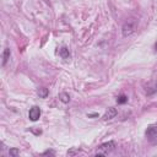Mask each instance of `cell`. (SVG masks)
I'll return each mask as SVG.
<instances>
[{
    "instance_id": "obj_1",
    "label": "cell",
    "mask_w": 157,
    "mask_h": 157,
    "mask_svg": "<svg viewBox=\"0 0 157 157\" xmlns=\"http://www.w3.org/2000/svg\"><path fill=\"white\" fill-rule=\"evenodd\" d=\"M115 148V142L114 141H108L98 146L96 151V156H107L109 152H112Z\"/></svg>"
},
{
    "instance_id": "obj_2",
    "label": "cell",
    "mask_w": 157,
    "mask_h": 157,
    "mask_svg": "<svg viewBox=\"0 0 157 157\" xmlns=\"http://www.w3.org/2000/svg\"><path fill=\"white\" fill-rule=\"evenodd\" d=\"M28 117H29V119H31L32 121L38 120L39 117H40V109H39V107H37V105L32 107V108L29 109V112H28Z\"/></svg>"
},
{
    "instance_id": "obj_3",
    "label": "cell",
    "mask_w": 157,
    "mask_h": 157,
    "mask_svg": "<svg viewBox=\"0 0 157 157\" xmlns=\"http://www.w3.org/2000/svg\"><path fill=\"white\" fill-rule=\"evenodd\" d=\"M134 31H135V26H134L132 23H130V22H126V23L123 26V36H124V37L130 36Z\"/></svg>"
},
{
    "instance_id": "obj_4",
    "label": "cell",
    "mask_w": 157,
    "mask_h": 157,
    "mask_svg": "<svg viewBox=\"0 0 157 157\" xmlns=\"http://www.w3.org/2000/svg\"><path fill=\"white\" fill-rule=\"evenodd\" d=\"M117 114H118V110H117L115 108L110 107V108H108V110L104 113V115H103V119H104V120H109V119L114 118Z\"/></svg>"
},
{
    "instance_id": "obj_5",
    "label": "cell",
    "mask_w": 157,
    "mask_h": 157,
    "mask_svg": "<svg viewBox=\"0 0 157 157\" xmlns=\"http://www.w3.org/2000/svg\"><path fill=\"white\" fill-rule=\"evenodd\" d=\"M59 55H60L63 59H69V58H70V52H69V49H67L66 47H61V48L59 49Z\"/></svg>"
},
{
    "instance_id": "obj_6",
    "label": "cell",
    "mask_w": 157,
    "mask_h": 157,
    "mask_svg": "<svg viewBox=\"0 0 157 157\" xmlns=\"http://www.w3.org/2000/svg\"><path fill=\"white\" fill-rule=\"evenodd\" d=\"M10 54H11V52H10V49L9 48H6L5 50H4V54H2V66H5L6 65V63H7V60L10 59Z\"/></svg>"
},
{
    "instance_id": "obj_7",
    "label": "cell",
    "mask_w": 157,
    "mask_h": 157,
    "mask_svg": "<svg viewBox=\"0 0 157 157\" xmlns=\"http://www.w3.org/2000/svg\"><path fill=\"white\" fill-rule=\"evenodd\" d=\"M37 93H38V96H39V97L45 98V97L48 96V90H47L45 87H40V88H38V90H37Z\"/></svg>"
},
{
    "instance_id": "obj_8",
    "label": "cell",
    "mask_w": 157,
    "mask_h": 157,
    "mask_svg": "<svg viewBox=\"0 0 157 157\" xmlns=\"http://www.w3.org/2000/svg\"><path fill=\"white\" fill-rule=\"evenodd\" d=\"M59 98H60V101L64 102V103H67V102L70 101V96H69V93H66V92L60 93V94H59Z\"/></svg>"
},
{
    "instance_id": "obj_9",
    "label": "cell",
    "mask_w": 157,
    "mask_h": 157,
    "mask_svg": "<svg viewBox=\"0 0 157 157\" xmlns=\"http://www.w3.org/2000/svg\"><path fill=\"white\" fill-rule=\"evenodd\" d=\"M117 102H118L119 104H124V103H126V102H128V97H126V96H124V94H121V96H119V97L117 98Z\"/></svg>"
},
{
    "instance_id": "obj_10",
    "label": "cell",
    "mask_w": 157,
    "mask_h": 157,
    "mask_svg": "<svg viewBox=\"0 0 157 157\" xmlns=\"http://www.w3.org/2000/svg\"><path fill=\"white\" fill-rule=\"evenodd\" d=\"M18 153H20V152H18L17 148H11V150H10V155H11V156H17Z\"/></svg>"
},
{
    "instance_id": "obj_11",
    "label": "cell",
    "mask_w": 157,
    "mask_h": 157,
    "mask_svg": "<svg viewBox=\"0 0 157 157\" xmlns=\"http://www.w3.org/2000/svg\"><path fill=\"white\" fill-rule=\"evenodd\" d=\"M155 48H156V50H157V42H156V44H155Z\"/></svg>"
},
{
    "instance_id": "obj_12",
    "label": "cell",
    "mask_w": 157,
    "mask_h": 157,
    "mask_svg": "<svg viewBox=\"0 0 157 157\" xmlns=\"http://www.w3.org/2000/svg\"><path fill=\"white\" fill-rule=\"evenodd\" d=\"M156 91H157V90H156Z\"/></svg>"
}]
</instances>
